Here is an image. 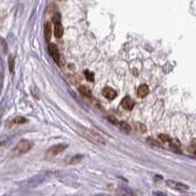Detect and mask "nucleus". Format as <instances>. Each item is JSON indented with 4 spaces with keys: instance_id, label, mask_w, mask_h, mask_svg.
I'll list each match as a JSON object with an SVG mask.
<instances>
[{
    "instance_id": "12",
    "label": "nucleus",
    "mask_w": 196,
    "mask_h": 196,
    "mask_svg": "<svg viewBox=\"0 0 196 196\" xmlns=\"http://www.w3.org/2000/svg\"><path fill=\"white\" fill-rule=\"evenodd\" d=\"M45 36L46 40L49 41L50 38H51V25H50V23L45 24Z\"/></svg>"
},
{
    "instance_id": "2",
    "label": "nucleus",
    "mask_w": 196,
    "mask_h": 196,
    "mask_svg": "<svg viewBox=\"0 0 196 196\" xmlns=\"http://www.w3.org/2000/svg\"><path fill=\"white\" fill-rule=\"evenodd\" d=\"M33 146V142L32 140H27V139H23L17 144V146L15 148V153L17 155H22V154H25L32 149Z\"/></svg>"
},
{
    "instance_id": "13",
    "label": "nucleus",
    "mask_w": 196,
    "mask_h": 196,
    "mask_svg": "<svg viewBox=\"0 0 196 196\" xmlns=\"http://www.w3.org/2000/svg\"><path fill=\"white\" fill-rule=\"evenodd\" d=\"M135 130L138 131L139 133H144L146 131V127L141 124V123H136L135 124Z\"/></svg>"
},
{
    "instance_id": "6",
    "label": "nucleus",
    "mask_w": 196,
    "mask_h": 196,
    "mask_svg": "<svg viewBox=\"0 0 196 196\" xmlns=\"http://www.w3.org/2000/svg\"><path fill=\"white\" fill-rule=\"evenodd\" d=\"M121 105H122L123 108L125 109V110H131L134 106V101L131 99L130 96H127L122 100Z\"/></svg>"
},
{
    "instance_id": "11",
    "label": "nucleus",
    "mask_w": 196,
    "mask_h": 196,
    "mask_svg": "<svg viewBox=\"0 0 196 196\" xmlns=\"http://www.w3.org/2000/svg\"><path fill=\"white\" fill-rule=\"evenodd\" d=\"M120 128H121V130H123V131H125V133H130V130H131V128H130V125L128 124V123H125V122H121L120 123Z\"/></svg>"
},
{
    "instance_id": "18",
    "label": "nucleus",
    "mask_w": 196,
    "mask_h": 196,
    "mask_svg": "<svg viewBox=\"0 0 196 196\" xmlns=\"http://www.w3.org/2000/svg\"><path fill=\"white\" fill-rule=\"evenodd\" d=\"M159 138H160V140L163 142H169L171 140V137L169 135H167V134H160V135H159Z\"/></svg>"
},
{
    "instance_id": "8",
    "label": "nucleus",
    "mask_w": 196,
    "mask_h": 196,
    "mask_svg": "<svg viewBox=\"0 0 196 196\" xmlns=\"http://www.w3.org/2000/svg\"><path fill=\"white\" fill-rule=\"evenodd\" d=\"M64 33V29L63 26L61 25V23H56L54 24V35L57 38H60L63 36Z\"/></svg>"
},
{
    "instance_id": "15",
    "label": "nucleus",
    "mask_w": 196,
    "mask_h": 196,
    "mask_svg": "<svg viewBox=\"0 0 196 196\" xmlns=\"http://www.w3.org/2000/svg\"><path fill=\"white\" fill-rule=\"evenodd\" d=\"M13 124H26L27 123V120L24 117H17L12 121Z\"/></svg>"
},
{
    "instance_id": "17",
    "label": "nucleus",
    "mask_w": 196,
    "mask_h": 196,
    "mask_svg": "<svg viewBox=\"0 0 196 196\" xmlns=\"http://www.w3.org/2000/svg\"><path fill=\"white\" fill-rule=\"evenodd\" d=\"M147 142H148V143H150L151 145H153V146L161 147V144L159 143V142L157 141V140H155L154 138H152V137H149V138L147 139Z\"/></svg>"
},
{
    "instance_id": "5",
    "label": "nucleus",
    "mask_w": 196,
    "mask_h": 196,
    "mask_svg": "<svg viewBox=\"0 0 196 196\" xmlns=\"http://www.w3.org/2000/svg\"><path fill=\"white\" fill-rule=\"evenodd\" d=\"M167 185L171 187V188H173L176 190H180V191H184V190H187L188 189V186L185 185V184L183 183H178V181H175V180H167L166 181Z\"/></svg>"
},
{
    "instance_id": "16",
    "label": "nucleus",
    "mask_w": 196,
    "mask_h": 196,
    "mask_svg": "<svg viewBox=\"0 0 196 196\" xmlns=\"http://www.w3.org/2000/svg\"><path fill=\"white\" fill-rule=\"evenodd\" d=\"M85 78L87 80H89V82H93V80H94V75L92 74L91 72L85 71Z\"/></svg>"
},
{
    "instance_id": "14",
    "label": "nucleus",
    "mask_w": 196,
    "mask_h": 196,
    "mask_svg": "<svg viewBox=\"0 0 196 196\" xmlns=\"http://www.w3.org/2000/svg\"><path fill=\"white\" fill-rule=\"evenodd\" d=\"M82 159H83L82 155H75V156L73 157V158H71V160H70L69 163L70 164H78V163H80Z\"/></svg>"
},
{
    "instance_id": "4",
    "label": "nucleus",
    "mask_w": 196,
    "mask_h": 196,
    "mask_svg": "<svg viewBox=\"0 0 196 196\" xmlns=\"http://www.w3.org/2000/svg\"><path fill=\"white\" fill-rule=\"evenodd\" d=\"M49 53H50V55H51V57L53 58V60H54L58 65H62L61 55H60V52H59L58 47L56 44H54V43L49 44Z\"/></svg>"
},
{
    "instance_id": "1",
    "label": "nucleus",
    "mask_w": 196,
    "mask_h": 196,
    "mask_svg": "<svg viewBox=\"0 0 196 196\" xmlns=\"http://www.w3.org/2000/svg\"><path fill=\"white\" fill-rule=\"evenodd\" d=\"M82 134L85 137H86L87 139H89V140H91L92 142L99 143V144H102V145L106 144L105 139L103 138L100 134H98L97 133H95V131H93V130H85V128H83V130H82Z\"/></svg>"
},
{
    "instance_id": "3",
    "label": "nucleus",
    "mask_w": 196,
    "mask_h": 196,
    "mask_svg": "<svg viewBox=\"0 0 196 196\" xmlns=\"http://www.w3.org/2000/svg\"><path fill=\"white\" fill-rule=\"evenodd\" d=\"M67 147H68L67 144H57V145H54V146H51L45 152V158L46 159L54 158V157L58 156L59 154L64 152Z\"/></svg>"
},
{
    "instance_id": "9",
    "label": "nucleus",
    "mask_w": 196,
    "mask_h": 196,
    "mask_svg": "<svg viewBox=\"0 0 196 196\" xmlns=\"http://www.w3.org/2000/svg\"><path fill=\"white\" fill-rule=\"evenodd\" d=\"M148 92H149V87H148L147 85H141L138 87V89H137V95L140 98H143L146 96Z\"/></svg>"
},
{
    "instance_id": "7",
    "label": "nucleus",
    "mask_w": 196,
    "mask_h": 196,
    "mask_svg": "<svg viewBox=\"0 0 196 196\" xmlns=\"http://www.w3.org/2000/svg\"><path fill=\"white\" fill-rule=\"evenodd\" d=\"M103 96L106 97L107 99H114L117 96V92L111 87H105L102 91Z\"/></svg>"
},
{
    "instance_id": "10",
    "label": "nucleus",
    "mask_w": 196,
    "mask_h": 196,
    "mask_svg": "<svg viewBox=\"0 0 196 196\" xmlns=\"http://www.w3.org/2000/svg\"><path fill=\"white\" fill-rule=\"evenodd\" d=\"M78 91H80V94H82L85 97H91V95H92L91 90L85 85H80V87H78Z\"/></svg>"
},
{
    "instance_id": "19",
    "label": "nucleus",
    "mask_w": 196,
    "mask_h": 196,
    "mask_svg": "<svg viewBox=\"0 0 196 196\" xmlns=\"http://www.w3.org/2000/svg\"><path fill=\"white\" fill-rule=\"evenodd\" d=\"M108 120L110 122H112V124H114V125H117L118 124V121L116 119H115L114 117H108Z\"/></svg>"
}]
</instances>
